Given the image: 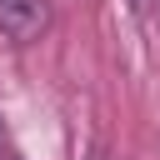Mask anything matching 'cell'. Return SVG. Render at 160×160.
I'll use <instances>...</instances> for the list:
<instances>
[{"instance_id":"3","label":"cell","mask_w":160,"mask_h":160,"mask_svg":"<svg viewBox=\"0 0 160 160\" xmlns=\"http://www.w3.org/2000/svg\"><path fill=\"white\" fill-rule=\"evenodd\" d=\"M0 160H15V155H10V145H5V125H0Z\"/></svg>"},{"instance_id":"1","label":"cell","mask_w":160,"mask_h":160,"mask_svg":"<svg viewBox=\"0 0 160 160\" xmlns=\"http://www.w3.org/2000/svg\"><path fill=\"white\" fill-rule=\"evenodd\" d=\"M55 25L50 0H0V35L10 45H35Z\"/></svg>"},{"instance_id":"2","label":"cell","mask_w":160,"mask_h":160,"mask_svg":"<svg viewBox=\"0 0 160 160\" xmlns=\"http://www.w3.org/2000/svg\"><path fill=\"white\" fill-rule=\"evenodd\" d=\"M130 5H135V15L145 25H160V0H130Z\"/></svg>"}]
</instances>
